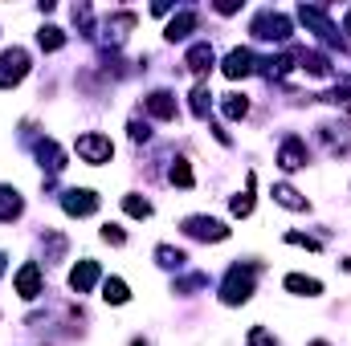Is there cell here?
Wrapping results in <instances>:
<instances>
[{
	"label": "cell",
	"instance_id": "cb8c5ba5",
	"mask_svg": "<svg viewBox=\"0 0 351 346\" xmlns=\"http://www.w3.org/2000/svg\"><path fill=\"white\" fill-rule=\"evenodd\" d=\"M229 208H233V216H250V212H254V172H250V187H245L241 196H233Z\"/></svg>",
	"mask_w": 351,
	"mask_h": 346
},
{
	"label": "cell",
	"instance_id": "ac0fdd59",
	"mask_svg": "<svg viewBox=\"0 0 351 346\" xmlns=\"http://www.w3.org/2000/svg\"><path fill=\"white\" fill-rule=\"evenodd\" d=\"M286 289L298 293V297H319V293H323V285H319L315 277H302V273H290V277H286Z\"/></svg>",
	"mask_w": 351,
	"mask_h": 346
},
{
	"label": "cell",
	"instance_id": "f546056e",
	"mask_svg": "<svg viewBox=\"0 0 351 346\" xmlns=\"http://www.w3.org/2000/svg\"><path fill=\"white\" fill-rule=\"evenodd\" d=\"M102 241H106V245H127V232H123L119 224H106V228H102Z\"/></svg>",
	"mask_w": 351,
	"mask_h": 346
},
{
	"label": "cell",
	"instance_id": "30bf717a",
	"mask_svg": "<svg viewBox=\"0 0 351 346\" xmlns=\"http://www.w3.org/2000/svg\"><path fill=\"white\" fill-rule=\"evenodd\" d=\"M278 163H282V172H298V168H306V147H302V139H286L282 143V151H278Z\"/></svg>",
	"mask_w": 351,
	"mask_h": 346
},
{
	"label": "cell",
	"instance_id": "d6986e66",
	"mask_svg": "<svg viewBox=\"0 0 351 346\" xmlns=\"http://www.w3.org/2000/svg\"><path fill=\"white\" fill-rule=\"evenodd\" d=\"M127 29H135V12H114V16L106 21V41H123Z\"/></svg>",
	"mask_w": 351,
	"mask_h": 346
},
{
	"label": "cell",
	"instance_id": "3957f363",
	"mask_svg": "<svg viewBox=\"0 0 351 346\" xmlns=\"http://www.w3.org/2000/svg\"><path fill=\"white\" fill-rule=\"evenodd\" d=\"M294 29H290V21L282 16V12H274V8H265L254 16V37L258 41H286Z\"/></svg>",
	"mask_w": 351,
	"mask_h": 346
},
{
	"label": "cell",
	"instance_id": "f1b7e54d",
	"mask_svg": "<svg viewBox=\"0 0 351 346\" xmlns=\"http://www.w3.org/2000/svg\"><path fill=\"white\" fill-rule=\"evenodd\" d=\"M245 343H250V346H278V338H274V334H269V330H265V326H254V330H250V338H245Z\"/></svg>",
	"mask_w": 351,
	"mask_h": 346
},
{
	"label": "cell",
	"instance_id": "8fae6325",
	"mask_svg": "<svg viewBox=\"0 0 351 346\" xmlns=\"http://www.w3.org/2000/svg\"><path fill=\"white\" fill-rule=\"evenodd\" d=\"M143 110L152 114V118H176V94H168V90H156V94H147L143 98Z\"/></svg>",
	"mask_w": 351,
	"mask_h": 346
},
{
	"label": "cell",
	"instance_id": "83f0119b",
	"mask_svg": "<svg viewBox=\"0 0 351 346\" xmlns=\"http://www.w3.org/2000/svg\"><path fill=\"white\" fill-rule=\"evenodd\" d=\"M156 257H160V265H168V269H180V265L188 261L180 249H172V245H160V249H156Z\"/></svg>",
	"mask_w": 351,
	"mask_h": 346
},
{
	"label": "cell",
	"instance_id": "6da1fadb",
	"mask_svg": "<svg viewBox=\"0 0 351 346\" xmlns=\"http://www.w3.org/2000/svg\"><path fill=\"white\" fill-rule=\"evenodd\" d=\"M254 281H258V265H233L225 285H221V302L225 306H241L254 297Z\"/></svg>",
	"mask_w": 351,
	"mask_h": 346
},
{
	"label": "cell",
	"instance_id": "4fadbf2b",
	"mask_svg": "<svg viewBox=\"0 0 351 346\" xmlns=\"http://www.w3.org/2000/svg\"><path fill=\"white\" fill-rule=\"evenodd\" d=\"M98 281V261H78V269L70 273V289L74 293H90Z\"/></svg>",
	"mask_w": 351,
	"mask_h": 346
},
{
	"label": "cell",
	"instance_id": "9c48e42d",
	"mask_svg": "<svg viewBox=\"0 0 351 346\" xmlns=\"http://www.w3.org/2000/svg\"><path fill=\"white\" fill-rule=\"evenodd\" d=\"M184 66H188L192 74H200V78H204V74L217 66V53H213V45H208V41L192 45V49H188V57H184Z\"/></svg>",
	"mask_w": 351,
	"mask_h": 346
},
{
	"label": "cell",
	"instance_id": "2e32d148",
	"mask_svg": "<svg viewBox=\"0 0 351 346\" xmlns=\"http://www.w3.org/2000/svg\"><path fill=\"white\" fill-rule=\"evenodd\" d=\"M196 21H200V16H196L192 8H184V12H176V16H172V25L164 29V37H168V41H184V37H188V33L196 29Z\"/></svg>",
	"mask_w": 351,
	"mask_h": 346
},
{
	"label": "cell",
	"instance_id": "ffe728a7",
	"mask_svg": "<svg viewBox=\"0 0 351 346\" xmlns=\"http://www.w3.org/2000/svg\"><path fill=\"white\" fill-rule=\"evenodd\" d=\"M41 245H45V261H62V257H66V237H62V232H53V228H45V237H41Z\"/></svg>",
	"mask_w": 351,
	"mask_h": 346
},
{
	"label": "cell",
	"instance_id": "603a6c76",
	"mask_svg": "<svg viewBox=\"0 0 351 346\" xmlns=\"http://www.w3.org/2000/svg\"><path fill=\"white\" fill-rule=\"evenodd\" d=\"M102 297H106L110 306H123V302H127L131 293H127V285H123L119 277H106V281H102Z\"/></svg>",
	"mask_w": 351,
	"mask_h": 346
},
{
	"label": "cell",
	"instance_id": "e0dca14e",
	"mask_svg": "<svg viewBox=\"0 0 351 346\" xmlns=\"http://www.w3.org/2000/svg\"><path fill=\"white\" fill-rule=\"evenodd\" d=\"M274 200H278L282 208H290V212H306V208H311V204H306V196H298L290 183H278V187H274Z\"/></svg>",
	"mask_w": 351,
	"mask_h": 346
},
{
	"label": "cell",
	"instance_id": "7c38bea8",
	"mask_svg": "<svg viewBox=\"0 0 351 346\" xmlns=\"http://www.w3.org/2000/svg\"><path fill=\"white\" fill-rule=\"evenodd\" d=\"M250 74H254V53H250V49H233V53L225 57V78L237 82V78H250Z\"/></svg>",
	"mask_w": 351,
	"mask_h": 346
},
{
	"label": "cell",
	"instance_id": "4dcf8cb0",
	"mask_svg": "<svg viewBox=\"0 0 351 346\" xmlns=\"http://www.w3.org/2000/svg\"><path fill=\"white\" fill-rule=\"evenodd\" d=\"M131 139H135V143H143V139H152V131H147V122H131Z\"/></svg>",
	"mask_w": 351,
	"mask_h": 346
},
{
	"label": "cell",
	"instance_id": "7a4b0ae2",
	"mask_svg": "<svg viewBox=\"0 0 351 346\" xmlns=\"http://www.w3.org/2000/svg\"><path fill=\"white\" fill-rule=\"evenodd\" d=\"M29 74V53L25 49H4L0 53V90H12Z\"/></svg>",
	"mask_w": 351,
	"mask_h": 346
},
{
	"label": "cell",
	"instance_id": "1f68e13d",
	"mask_svg": "<svg viewBox=\"0 0 351 346\" xmlns=\"http://www.w3.org/2000/svg\"><path fill=\"white\" fill-rule=\"evenodd\" d=\"M343 33H351V8H348V21H343Z\"/></svg>",
	"mask_w": 351,
	"mask_h": 346
},
{
	"label": "cell",
	"instance_id": "44dd1931",
	"mask_svg": "<svg viewBox=\"0 0 351 346\" xmlns=\"http://www.w3.org/2000/svg\"><path fill=\"white\" fill-rule=\"evenodd\" d=\"M37 45H41L45 53H58V49L66 45V33H62V29H53V25H45V29L37 33Z\"/></svg>",
	"mask_w": 351,
	"mask_h": 346
},
{
	"label": "cell",
	"instance_id": "5b68a950",
	"mask_svg": "<svg viewBox=\"0 0 351 346\" xmlns=\"http://www.w3.org/2000/svg\"><path fill=\"white\" fill-rule=\"evenodd\" d=\"M184 232L196 237V241H225L229 237V228L221 220H213V216H188L184 220Z\"/></svg>",
	"mask_w": 351,
	"mask_h": 346
},
{
	"label": "cell",
	"instance_id": "836d02e7",
	"mask_svg": "<svg viewBox=\"0 0 351 346\" xmlns=\"http://www.w3.org/2000/svg\"><path fill=\"white\" fill-rule=\"evenodd\" d=\"M0 273H4V253H0Z\"/></svg>",
	"mask_w": 351,
	"mask_h": 346
},
{
	"label": "cell",
	"instance_id": "8992f818",
	"mask_svg": "<svg viewBox=\"0 0 351 346\" xmlns=\"http://www.w3.org/2000/svg\"><path fill=\"white\" fill-rule=\"evenodd\" d=\"M298 16H302V25H311L327 45H339V29L327 21V12H323V8H306V4H302V8H298Z\"/></svg>",
	"mask_w": 351,
	"mask_h": 346
},
{
	"label": "cell",
	"instance_id": "484cf974",
	"mask_svg": "<svg viewBox=\"0 0 351 346\" xmlns=\"http://www.w3.org/2000/svg\"><path fill=\"white\" fill-rule=\"evenodd\" d=\"M123 208H127V216H135V220H147V216H152V204L139 200V196H123Z\"/></svg>",
	"mask_w": 351,
	"mask_h": 346
},
{
	"label": "cell",
	"instance_id": "277c9868",
	"mask_svg": "<svg viewBox=\"0 0 351 346\" xmlns=\"http://www.w3.org/2000/svg\"><path fill=\"white\" fill-rule=\"evenodd\" d=\"M110 155H114V143L106 139V135H82L78 139V159L90 163V168H98V163H110Z\"/></svg>",
	"mask_w": 351,
	"mask_h": 346
},
{
	"label": "cell",
	"instance_id": "9a60e30c",
	"mask_svg": "<svg viewBox=\"0 0 351 346\" xmlns=\"http://www.w3.org/2000/svg\"><path fill=\"white\" fill-rule=\"evenodd\" d=\"M37 159H41V168L49 175H58L66 168V155H62V147L53 143V139H45V143H37Z\"/></svg>",
	"mask_w": 351,
	"mask_h": 346
},
{
	"label": "cell",
	"instance_id": "7402d4cb",
	"mask_svg": "<svg viewBox=\"0 0 351 346\" xmlns=\"http://www.w3.org/2000/svg\"><path fill=\"white\" fill-rule=\"evenodd\" d=\"M221 110H225V118H245L250 114V98L245 94H225Z\"/></svg>",
	"mask_w": 351,
	"mask_h": 346
},
{
	"label": "cell",
	"instance_id": "d4e9b609",
	"mask_svg": "<svg viewBox=\"0 0 351 346\" xmlns=\"http://www.w3.org/2000/svg\"><path fill=\"white\" fill-rule=\"evenodd\" d=\"M208 106H213V94L200 82V86L192 90V114H196V118H208Z\"/></svg>",
	"mask_w": 351,
	"mask_h": 346
},
{
	"label": "cell",
	"instance_id": "ba28073f",
	"mask_svg": "<svg viewBox=\"0 0 351 346\" xmlns=\"http://www.w3.org/2000/svg\"><path fill=\"white\" fill-rule=\"evenodd\" d=\"M16 293H21L25 302H33V297L41 293V265H37V261H25V265L16 269Z\"/></svg>",
	"mask_w": 351,
	"mask_h": 346
},
{
	"label": "cell",
	"instance_id": "d6a6232c",
	"mask_svg": "<svg viewBox=\"0 0 351 346\" xmlns=\"http://www.w3.org/2000/svg\"><path fill=\"white\" fill-rule=\"evenodd\" d=\"M306 346H331V343H323V338H319V343H306Z\"/></svg>",
	"mask_w": 351,
	"mask_h": 346
},
{
	"label": "cell",
	"instance_id": "52a82bcc",
	"mask_svg": "<svg viewBox=\"0 0 351 346\" xmlns=\"http://www.w3.org/2000/svg\"><path fill=\"white\" fill-rule=\"evenodd\" d=\"M62 208H66L70 216H90V212H98V196H94L90 187H70V191L62 196Z\"/></svg>",
	"mask_w": 351,
	"mask_h": 346
},
{
	"label": "cell",
	"instance_id": "4316f807",
	"mask_svg": "<svg viewBox=\"0 0 351 346\" xmlns=\"http://www.w3.org/2000/svg\"><path fill=\"white\" fill-rule=\"evenodd\" d=\"M168 175H172L176 187H192V168H188V159H176L172 172H168Z\"/></svg>",
	"mask_w": 351,
	"mask_h": 346
},
{
	"label": "cell",
	"instance_id": "5bb4252c",
	"mask_svg": "<svg viewBox=\"0 0 351 346\" xmlns=\"http://www.w3.org/2000/svg\"><path fill=\"white\" fill-rule=\"evenodd\" d=\"M21 212H25V200L16 196V187H4L0 183V224H12Z\"/></svg>",
	"mask_w": 351,
	"mask_h": 346
}]
</instances>
